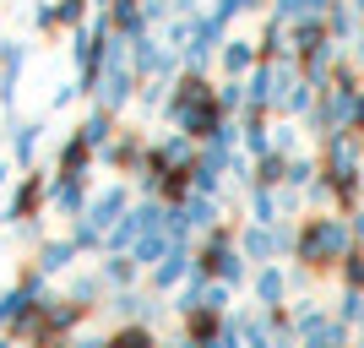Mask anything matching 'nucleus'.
I'll list each match as a JSON object with an SVG mask.
<instances>
[{
  "instance_id": "obj_10",
  "label": "nucleus",
  "mask_w": 364,
  "mask_h": 348,
  "mask_svg": "<svg viewBox=\"0 0 364 348\" xmlns=\"http://www.w3.org/2000/svg\"><path fill=\"white\" fill-rule=\"evenodd\" d=\"M109 348H158V343H152V332L141 321H131V327H120V332L109 337Z\"/></svg>"
},
{
  "instance_id": "obj_6",
  "label": "nucleus",
  "mask_w": 364,
  "mask_h": 348,
  "mask_svg": "<svg viewBox=\"0 0 364 348\" xmlns=\"http://www.w3.org/2000/svg\"><path fill=\"white\" fill-rule=\"evenodd\" d=\"M218 60H223V71L234 76V82H245V76L256 71V55H250V44H240V38H234V44H223V49H218Z\"/></svg>"
},
{
  "instance_id": "obj_17",
  "label": "nucleus",
  "mask_w": 364,
  "mask_h": 348,
  "mask_svg": "<svg viewBox=\"0 0 364 348\" xmlns=\"http://www.w3.org/2000/svg\"><path fill=\"white\" fill-rule=\"evenodd\" d=\"M359 125H364V93H359Z\"/></svg>"
},
{
  "instance_id": "obj_18",
  "label": "nucleus",
  "mask_w": 364,
  "mask_h": 348,
  "mask_svg": "<svg viewBox=\"0 0 364 348\" xmlns=\"http://www.w3.org/2000/svg\"><path fill=\"white\" fill-rule=\"evenodd\" d=\"M0 348H11V343H0Z\"/></svg>"
},
{
  "instance_id": "obj_8",
  "label": "nucleus",
  "mask_w": 364,
  "mask_h": 348,
  "mask_svg": "<svg viewBox=\"0 0 364 348\" xmlns=\"http://www.w3.org/2000/svg\"><path fill=\"white\" fill-rule=\"evenodd\" d=\"M71 256H76V240L44 245V251H38V267H44V273H65V267H71Z\"/></svg>"
},
{
  "instance_id": "obj_11",
  "label": "nucleus",
  "mask_w": 364,
  "mask_h": 348,
  "mask_svg": "<svg viewBox=\"0 0 364 348\" xmlns=\"http://www.w3.org/2000/svg\"><path fill=\"white\" fill-rule=\"evenodd\" d=\"M11 147H16V164H28L33 147H38V125H16V131H11Z\"/></svg>"
},
{
  "instance_id": "obj_4",
  "label": "nucleus",
  "mask_w": 364,
  "mask_h": 348,
  "mask_svg": "<svg viewBox=\"0 0 364 348\" xmlns=\"http://www.w3.org/2000/svg\"><path fill=\"white\" fill-rule=\"evenodd\" d=\"M44 201H49V185L38 180V174H28V180L16 185V196H11V218H38Z\"/></svg>"
},
{
  "instance_id": "obj_5",
  "label": "nucleus",
  "mask_w": 364,
  "mask_h": 348,
  "mask_svg": "<svg viewBox=\"0 0 364 348\" xmlns=\"http://www.w3.org/2000/svg\"><path fill=\"white\" fill-rule=\"evenodd\" d=\"M49 201H55L60 212H76V218H82L92 196H87V185H82V180H49Z\"/></svg>"
},
{
  "instance_id": "obj_15",
  "label": "nucleus",
  "mask_w": 364,
  "mask_h": 348,
  "mask_svg": "<svg viewBox=\"0 0 364 348\" xmlns=\"http://www.w3.org/2000/svg\"><path fill=\"white\" fill-rule=\"evenodd\" d=\"M343 273H348V288H359V294H364V256H348Z\"/></svg>"
},
{
  "instance_id": "obj_14",
  "label": "nucleus",
  "mask_w": 364,
  "mask_h": 348,
  "mask_svg": "<svg viewBox=\"0 0 364 348\" xmlns=\"http://www.w3.org/2000/svg\"><path fill=\"white\" fill-rule=\"evenodd\" d=\"M326 22H332V33H343V38L353 33V11H348V6H332V11H326Z\"/></svg>"
},
{
  "instance_id": "obj_7",
  "label": "nucleus",
  "mask_w": 364,
  "mask_h": 348,
  "mask_svg": "<svg viewBox=\"0 0 364 348\" xmlns=\"http://www.w3.org/2000/svg\"><path fill=\"white\" fill-rule=\"evenodd\" d=\"M283 294H289V278L277 273V267H261V273H256V300L267 305V310H277Z\"/></svg>"
},
{
  "instance_id": "obj_16",
  "label": "nucleus",
  "mask_w": 364,
  "mask_h": 348,
  "mask_svg": "<svg viewBox=\"0 0 364 348\" xmlns=\"http://www.w3.org/2000/svg\"><path fill=\"white\" fill-rule=\"evenodd\" d=\"M65 22V28H76V22H82V0H60V11H55Z\"/></svg>"
},
{
  "instance_id": "obj_2",
  "label": "nucleus",
  "mask_w": 364,
  "mask_h": 348,
  "mask_svg": "<svg viewBox=\"0 0 364 348\" xmlns=\"http://www.w3.org/2000/svg\"><path fill=\"white\" fill-rule=\"evenodd\" d=\"M125 212H131L125 191H120V185H109L104 196H92V201H87V212H82V223H87L92 234H98V240H109V234H114V228L125 223Z\"/></svg>"
},
{
  "instance_id": "obj_13",
  "label": "nucleus",
  "mask_w": 364,
  "mask_h": 348,
  "mask_svg": "<svg viewBox=\"0 0 364 348\" xmlns=\"http://www.w3.org/2000/svg\"><path fill=\"white\" fill-rule=\"evenodd\" d=\"M82 137H87V147H104V142H109V109H104V115H92V120L82 125Z\"/></svg>"
},
{
  "instance_id": "obj_12",
  "label": "nucleus",
  "mask_w": 364,
  "mask_h": 348,
  "mask_svg": "<svg viewBox=\"0 0 364 348\" xmlns=\"http://www.w3.org/2000/svg\"><path fill=\"white\" fill-rule=\"evenodd\" d=\"M310 180H316V164H310V158H289V180H283V185L299 191V185H310Z\"/></svg>"
},
{
  "instance_id": "obj_3",
  "label": "nucleus",
  "mask_w": 364,
  "mask_h": 348,
  "mask_svg": "<svg viewBox=\"0 0 364 348\" xmlns=\"http://www.w3.org/2000/svg\"><path fill=\"white\" fill-rule=\"evenodd\" d=\"M283 245H289V234H283V228H267V223H256V228H245V234H240L245 261H272Z\"/></svg>"
},
{
  "instance_id": "obj_9",
  "label": "nucleus",
  "mask_w": 364,
  "mask_h": 348,
  "mask_svg": "<svg viewBox=\"0 0 364 348\" xmlns=\"http://www.w3.org/2000/svg\"><path fill=\"white\" fill-rule=\"evenodd\" d=\"M131 278H136V256H109L104 261V283L109 288H125Z\"/></svg>"
},
{
  "instance_id": "obj_1",
  "label": "nucleus",
  "mask_w": 364,
  "mask_h": 348,
  "mask_svg": "<svg viewBox=\"0 0 364 348\" xmlns=\"http://www.w3.org/2000/svg\"><path fill=\"white\" fill-rule=\"evenodd\" d=\"M294 256L304 267H332V261H348L353 256V228L343 218H310L294 240Z\"/></svg>"
}]
</instances>
